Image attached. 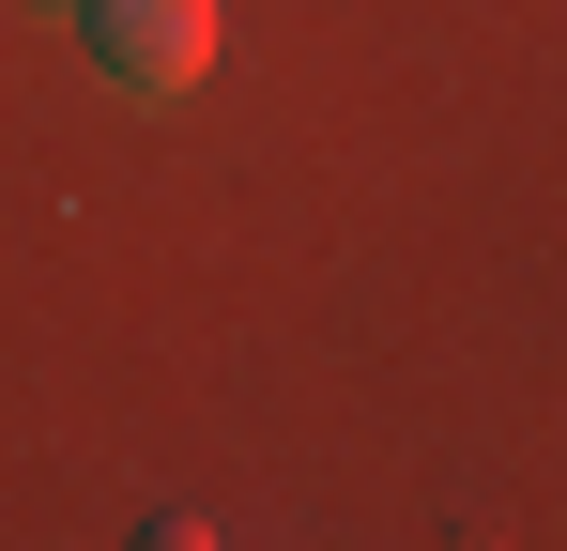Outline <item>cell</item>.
Segmentation results:
<instances>
[{"label": "cell", "instance_id": "6da1fadb", "mask_svg": "<svg viewBox=\"0 0 567 551\" xmlns=\"http://www.w3.org/2000/svg\"><path fill=\"white\" fill-rule=\"evenodd\" d=\"M78 62L107 92H138V107H169L215 62V0H78Z\"/></svg>", "mask_w": 567, "mask_h": 551}]
</instances>
